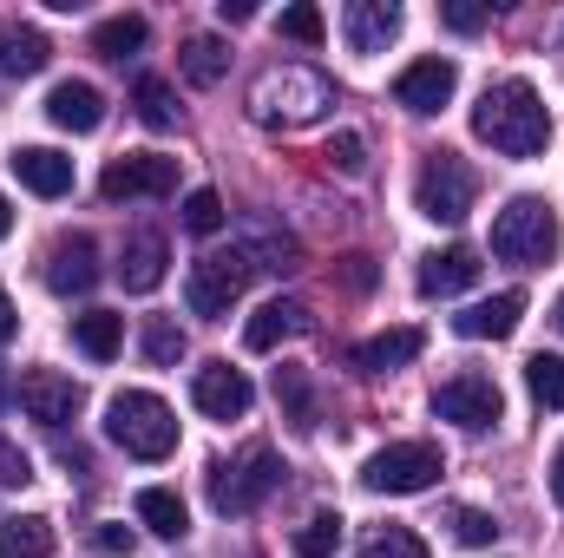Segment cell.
<instances>
[{
	"instance_id": "obj_31",
	"label": "cell",
	"mask_w": 564,
	"mask_h": 558,
	"mask_svg": "<svg viewBox=\"0 0 564 558\" xmlns=\"http://www.w3.org/2000/svg\"><path fill=\"white\" fill-rule=\"evenodd\" d=\"M525 388L539 408H564V355H532L525 362Z\"/></svg>"
},
{
	"instance_id": "obj_43",
	"label": "cell",
	"mask_w": 564,
	"mask_h": 558,
	"mask_svg": "<svg viewBox=\"0 0 564 558\" xmlns=\"http://www.w3.org/2000/svg\"><path fill=\"white\" fill-rule=\"evenodd\" d=\"M250 13H257V7H250V0H217V20H224V26H243V20H250Z\"/></svg>"
},
{
	"instance_id": "obj_21",
	"label": "cell",
	"mask_w": 564,
	"mask_h": 558,
	"mask_svg": "<svg viewBox=\"0 0 564 558\" xmlns=\"http://www.w3.org/2000/svg\"><path fill=\"white\" fill-rule=\"evenodd\" d=\"M237 250H243L250 270H295V257H302L295 237L282 230L276 217H243V244Z\"/></svg>"
},
{
	"instance_id": "obj_46",
	"label": "cell",
	"mask_w": 564,
	"mask_h": 558,
	"mask_svg": "<svg viewBox=\"0 0 564 558\" xmlns=\"http://www.w3.org/2000/svg\"><path fill=\"white\" fill-rule=\"evenodd\" d=\"M552 500H558V506H564V447H558V453H552Z\"/></svg>"
},
{
	"instance_id": "obj_40",
	"label": "cell",
	"mask_w": 564,
	"mask_h": 558,
	"mask_svg": "<svg viewBox=\"0 0 564 558\" xmlns=\"http://www.w3.org/2000/svg\"><path fill=\"white\" fill-rule=\"evenodd\" d=\"M440 20H446L453 33H479V26H486V7H473V0H440Z\"/></svg>"
},
{
	"instance_id": "obj_11",
	"label": "cell",
	"mask_w": 564,
	"mask_h": 558,
	"mask_svg": "<svg viewBox=\"0 0 564 558\" xmlns=\"http://www.w3.org/2000/svg\"><path fill=\"white\" fill-rule=\"evenodd\" d=\"M191 401H197V415H210V420H243L250 415V401H257V388H250L243 368H230V362H204V368L191 375Z\"/></svg>"
},
{
	"instance_id": "obj_7",
	"label": "cell",
	"mask_w": 564,
	"mask_h": 558,
	"mask_svg": "<svg viewBox=\"0 0 564 558\" xmlns=\"http://www.w3.org/2000/svg\"><path fill=\"white\" fill-rule=\"evenodd\" d=\"M440 473H446V460H440L433 440H388V447L361 466V480H368L375 493H426Z\"/></svg>"
},
{
	"instance_id": "obj_35",
	"label": "cell",
	"mask_w": 564,
	"mask_h": 558,
	"mask_svg": "<svg viewBox=\"0 0 564 558\" xmlns=\"http://www.w3.org/2000/svg\"><path fill=\"white\" fill-rule=\"evenodd\" d=\"M276 401L289 408L295 427H315V401H308V375L302 368H276Z\"/></svg>"
},
{
	"instance_id": "obj_34",
	"label": "cell",
	"mask_w": 564,
	"mask_h": 558,
	"mask_svg": "<svg viewBox=\"0 0 564 558\" xmlns=\"http://www.w3.org/2000/svg\"><path fill=\"white\" fill-rule=\"evenodd\" d=\"M335 546H341V513H315L295 533V558H335Z\"/></svg>"
},
{
	"instance_id": "obj_30",
	"label": "cell",
	"mask_w": 564,
	"mask_h": 558,
	"mask_svg": "<svg viewBox=\"0 0 564 558\" xmlns=\"http://www.w3.org/2000/svg\"><path fill=\"white\" fill-rule=\"evenodd\" d=\"M132 106H139V119L151 132H171V126H177V93H171L158 73H144L139 86H132Z\"/></svg>"
},
{
	"instance_id": "obj_47",
	"label": "cell",
	"mask_w": 564,
	"mask_h": 558,
	"mask_svg": "<svg viewBox=\"0 0 564 558\" xmlns=\"http://www.w3.org/2000/svg\"><path fill=\"white\" fill-rule=\"evenodd\" d=\"M7 401H20V388H13V382H7V368H0V408H7Z\"/></svg>"
},
{
	"instance_id": "obj_20",
	"label": "cell",
	"mask_w": 564,
	"mask_h": 558,
	"mask_svg": "<svg viewBox=\"0 0 564 558\" xmlns=\"http://www.w3.org/2000/svg\"><path fill=\"white\" fill-rule=\"evenodd\" d=\"M164 264H171V244H164L158 230H132L126 250H119V282H126L132 296H151V289L164 282Z\"/></svg>"
},
{
	"instance_id": "obj_10",
	"label": "cell",
	"mask_w": 564,
	"mask_h": 558,
	"mask_svg": "<svg viewBox=\"0 0 564 558\" xmlns=\"http://www.w3.org/2000/svg\"><path fill=\"white\" fill-rule=\"evenodd\" d=\"M433 415L453 420V427H466V433H486V427H499V415H506V395H499L486 375H453V382L433 395Z\"/></svg>"
},
{
	"instance_id": "obj_5",
	"label": "cell",
	"mask_w": 564,
	"mask_h": 558,
	"mask_svg": "<svg viewBox=\"0 0 564 558\" xmlns=\"http://www.w3.org/2000/svg\"><path fill=\"white\" fill-rule=\"evenodd\" d=\"M276 486H282V460H276L270 440H250L237 460H217V466H210V506H217L224 519L257 513Z\"/></svg>"
},
{
	"instance_id": "obj_18",
	"label": "cell",
	"mask_w": 564,
	"mask_h": 558,
	"mask_svg": "<svg viewBox=\"0 0 564 558\" xmlns=\"http://www.w3.org/2000/svg\"><path fill=\"white\" fill-rule=\"evenodd\" d=\"M7 164H13V178H20L33 197H66V191H73V158H59L53 144H20Z\"/></svg>"
},
{
	"instance_id": "obj_28",
	"label": "cell",
	"mask_w": 564,
	"mask_h": 558,
	"mask_svg": "<svg viewBox=\"0 0 564 558\" xmlns=\"http://www.w3.org/2000/svg\"><path fill=\"white\" fill-rule=\"evenodd\" d=\"M0 558H53V519H40V513L7 519L0 526Z\"/></svg>"
},
{
	"instance_id": "obj_3",
	"label": "cell",
	"mask_w": 564,
	"mask_h": 558,
	"mask_svg": "<svg viewBox=\"0 0 564 558\" xmlns=\"http://www.w3.org/2000/svg\"><path fill=\"white\" fill-rule=\"evenodd\" d=\"M106 440L126 447L132 460H171L177 453V415L151 388H126L106 401Z\"/></svg>"
},
{
	"instance_id": "obj_26",
	"label": "cell",
	"mask_w": 564,
	"mask_h": 558,
	"mask_svg": "<svg viewBox=\"0 0 564 558\" xmlns=\"http://www.w3.org/2000/svg\"><path fill=\"white\" fill-rule=\"evenodd\" d=\"M177 66H184V79H191V86H217V79L230 73V46H224L217 33H191V40H184V53H177Z\"/></svg>"
},
{
	"instance_id": "obj_24",
	"label": "cell",
	"mask_w": 564,
	"mask_h": 558,
	"mask_svg": "<svg viewBox=\"0 0 564 558\" xmlns=\"http://www.w3.org/2000/svg\"><path fill=\"white\" fill-rule=\"evenodd\" d=\"M46 60H53V40L40 33V26H0V73L7 79H33V73H46Z\"/></svg>"
},
{
	"instance_id": "obj_25",
	"label": "cell",
	"mask_w": 564,
	"mask_h": 558,
	"mask_svg": "<svg viewBox=\"0 0 564 558\" xmlns=\"http://www.w3.org/2000/svg\"><path fill=\"white\" fill-rule=\"evenodd\" d=\"M73 342H79V355H93V362H119V348H126V315L86 309V315H73Z\"/></svg>"
},
{
	"instance_id": "obj_22",
	"label": "cell",
	"mask_w": 564,
	"mask_h": 558,
	"mask_svg": "<svg viewBox=\"0 0 564 558\" xmlns=\"http://www.w3.org/2000/svg\"><path fill=\"white\" fill-rule=\"evenodd\" d=\"M302 329H308V309L289 302V296H276V302H263V309L243 322V342H250L257 355H270V348H282V342H295Z\"/></svg>"
},
{
	"instance_id": "obj_29",
	"label": "cell",
	"mask_w": 564,
	"mask_h": 558,
	"mask_svg": "<svg viewBox=\"0 0 564 558\" xmlns=\"http://www.w3.org/2000/svg\"><path fill=\"white\" fill-rule=\"evenodd\" d=\"M139 519L158 533V539H184V533H191V519H184V500H177L171 486H144V493H139Z\"/></svg>"
},
{
	"instance_id": "obj_2",
	"label": "cell",
	"mask_w": 564,
	"mask_h": 558,
	"mask_svg": "<svg viewBox=\"0 0 564 558\" xmlns=\"http://www.w3.org/2000/svg\"><path fill=\"white\" fill-rule=\"evenodd\" d=\"M328 106H335V86H328L315 66H270V73L250 86V119L270 126V132L315 126V119H328Z\"/></svg>"
},
{
	"instance_id": "obj_9",
	"label": "cell",
	"mask_w": 564,
	"mask_h": 558,
	"mask_svg": "<svg viewBox=\"0 0 564 558\" xmlns=\"http://www.w3.org/2000/svg\"><path fill=\"white\" fill-rule=\"evenodd\" d=\"M243 282H250V264H243V250H210V257H197L191 264V282H184V302H191V315H230V302L243 296Z\"/></svg>"
},
{
	"instance_id": "obj_1",
	"label": "cell",
	"mask_w": 564,
	"mask_h": 558,
	"mask_svg": "<svg viewBox=\"0 0 564 558\" xmlns=\"http://www.w3.org/2000/svg\"><path fill=\"white\" fill-rule=\"evenodd\" d=\"M473 139L492 144L499 158H539L552 144V112L525 79H499L473 106Z\"/></svg>"
},
{
	"instance_id": "obj_33",
	"label": "cell",
	"mask_w": 564,
	"mask_h": 558,
	"mask_svg": "<svg viewBox=\"0 0 564 558\" xmlns=\"http://www.w3.org/2000/svg\"><path fill=\"white\" fill-rule=\"evenodd\" d=\"M177 355H184V329H177L171 315H151V322H144V362L177 368Z\"/></svg>"
},
{
	"instance_id": "obj_42",
	"label": "cell",
	"mask_w": 564,
	"mask_h": 558,
	"mask_svg": "<svg viewBox=\"0 0 564 558\" xmlns=\"http://www.w3.org/2000/svg\"><path fill=\"white\" fill-rule=\"evenodd\" d=\"M26 480H33V460L13 440H0V486H26Z\"/></svg>"
},
{
	"instance_id": "obj_4",
	"label": "cell",
	"mask_w": 564,
	"mask_h": 558,
	"mask_svg": "<svg viewBox=\"0 0 564 558\" xmlns=\"http://www.w3.org/2000/svg\"><path fill=\"white\" fill-rule=\"evenodd\" d=\"M558 211L545 197H512L499 217H492V257L499 264H519V270H539L558 257Z\"/></svg>"
},
{
	"instance_id": "obj_32",
	"label": "cell",
	"mask_w": 564,
	"mask_h": 558,
	"mask_svg": "<svg viewBox=\"0 0 564 558\" xmlns=\"http://www.w3.org/2000/svg\"><path fill=\"white\" fill-rule=\"evenodd\" d=\"M184 230H191V237H217V230H224V197H217L210 184H197V191L184 197Z\"/></svg>"
},
{
	"instance_id": "obj_15",
	"label": "cell",
	"mask_w": 564,
	"mask_h": 558,
	"mask_svg": "<svg viewBox=\"0 0 564 558\" xmlns=\"http://www.w3.org/2000/svg\"><path fill=\"white\" fill-rule=\"evenodd\" d=\"M401 33V7L394 0H348L341 7V40L348 53H388Z\"/></svg>"
},
{
	"instance_id": "obj_48",
	"label": "cell",
	"mask_w": 564,
	"mask_h": 558,
	"mask_svg": "<svg viewBox=\"0 0 564 558\" xmlns=\"http://www.w3.org/2000/svg\"><path fill=\"white\" fill-rule=\"evenodd\" d=\"M7 230H13V211H7V197H0V237H7Z\"/></svg>"
},
{
	"instance_id": "obj_38",
	"label": "cell",
	"mask_w": 564,
	"mask_h": 558,
	"mask_svg": "<svg viewBox=\"0 0 564 558\" xmlns=\"http://www.w3.org/2000/svg\"><path fill=\"white\" fill-rule=\"evenodd\" d=\"M322 158H328L341 178H361V171H368V139H361V132H335Z\"/></svg>"
},
{
	"instance_id": "obj_8",
	"label": "cell",
	"mask_w": 564,
	"mask_h": 558,
	"mask_svg": "<svg viewBox=\"0 0 564 558\" xmlns=\"http://www.w3.org/2000/svg\"><path fill=\"white\" fill-rule=\"evenodd\" d=\"M177 191V158L164 151H126L99 171V197L106 204H132V197H171Z\"/></svg>"
},
{
	"instance_id": "obj_41",
	"label": "cell",
	"mask_w": 564,
	"mask_h": 558,
	"mask_svg": "<svg viewBox=\"0 0 564 558\" xmlns=\"http://www.w3.org/2000/svg\"><path fill=\"white\" fill-rule=\"evenodd\" d=\"M132 546H139V539H132V526H93V552H99V558H126Z\"/></svg>"
},
{
	"instance_id": "obj_27",
	"label": "cell",
	"mask_w": 564,
	"mask_h": 558,
	"mask_svg": "<svg viewBox=\"0 0 564 558\" xmlns=\"http://www.w3.org/2000/svg\"><path fill=\"white\" fill-rule=\"evenodd\" d=\"M144 33H151V26H144V13H112V20H99V26H93V53L126 66V60L144 46Z\"/></svg>"
},
{
	"instance_id": "obj_23",
	"label": "cell",
	"mask_w": 564,
	"mask_h": 558,
	"mask_svg": "<svg viewBox=\"0 0 564 558\" xmlns=\"http://www.w3.org/2000/svg\"><path fill=\"white\" fill-rule=\"evenodd\" d=\"M421 348H426V335L414 329V322H408V329H381L375 342L355 348V368H361V375H394V368H408Z\"/></svg>"
},
{
	"instance_id": "obj_49",
	"label": "cell",
	"mask_w": 564,
	"mask_h": 558,
	"mask_svg": "<svg viewBox=\"0 0 564 558\" xmlns=\"http://www.w3.org/2000/svg\"><path fill=\"white\" fill-rule=\"evenodd\" d=\"M552 322H558V329H564V296H558V309H552Z\"/></svg>"
},
{
	"instance_id": "obj_13",
	"label": "cell",
	"mask_w": 564,
	"mask_h": 558,
	"mask_svg": "<svg viewBox=\"0 0 564 558\" xmlns=\"http://www.w3.org/2000/svg\"><path fill=\"white\" fill-rule=\"evenodd\" d=\"M453 93H459V66L440 60V53H433V60H414V66L394 79V106H408L414 119H433Z\"/></svg>"
},
{
	"instance_id": "obj_12",
	"label": "cell",
	"mask_w": 564,
	"mask_h": 558,
	"mask_svg": "<svg viewBox=\"0 0 564 558\" xmlns=\"http://www.w3.org/2000/svg\"><path fill=\"white\" fill-rule=\"evenodd\" d=\"M79 382L73 375H59V368H33V375H20V408H26V420H40V427H66V420L79 415Z\"/></svg>"
},
{
	"instance_id": "obj_39",
	"label": "cell",
	"mask_w": 564,
	"mask_h": 558,
	"mask_svg": "<svg viewBox=\"0 0 564 558\" xmlns=\"http://www.w3.org/2000/svg\"><path fill=\"white\" fill-rule=\"evenodd\" d=\"M322 33H328V20H322L315 7H282V40H295V46H322Z\"/></svg>"
},
{
	"instance_id": "obj_37",
	"label": "cell",
	"mask_w": 564,
	"mask_h": 558,
	"mask_svg": "<svg viewBox=\"0 0 564 558\" xmlns=\"http://www.w3.org/2000/svg\"><path fill=\"white\" fill-rule=\"evenodd\" d=\"M453 539L479 552V546H492V539H499V519H492V513H479V506H459V513H453Z\"/></svg>"
},
{
	"instance_id": "obj_6",
	"label": "cell",
	"mask_w": 564,
	"mask_h": 558,
	"mask_svg": "<svg viewBox=\"0 0 564 558\" xmlns=\"http://www.w3.org/2000/svg\"><path fill=\"white\" fill-rule=\"evenodd\" d=\"M473 197H479V171H473L459 151H426L421 178H414L421 217H433V224H466Z\"/></svg>"
},
{
	"instance_id": "obj_45",
	"label": "cell",
	"mask_w": 564,
	"mask_h": 558,
	"mask_svg": "<svg viewBox=\"0 0 564 558\" xmlns=\"http://www.w3.org/2000/svg\"><path fill=\"white\" fill-rule=\"evenodd\" d=\"M375 282V264L368 257H348V289H368Z\"/></svg>"
},
{
	"instance_id": "obj_36",
	"label": "cell",
	"mask_w": 564,
	"mask_h": 558,
	"mask_svg": "<svg viewBox=\"0 0 564 558\" xmlns=\"http://www.w3.org/2000/svg\"><path fill=\"white\" fill-rule=\"evenodd\" d=\"M361 558H426V546H421V533L388 526V533H375V539L361 546Z\"/></svg>"
},
{
	"instance_id": "obj_16",
	"label": "cell",
	"mask_w": 564,
	"mask_h": 558,
	"mask_svg": "<svg viewBox=\"0 0 564 558\" xmlns=\"http://www.w3.org/2000/svg\"><path fill=\"white\" fill-rule=\"evenodd\" d=\"M519 315H525V289H499V296L459 309L453 315V335H466V342H506L519 329Z\"/></svg>"
},
{
	"instance_id": "obj_14",
	"label": "cell",
	"mask_w": 564,
	"mask_h": 558,
	"mask_svg": "<svg viewBox=\"0 0 564 558\" xmlns=\"http://www.w3.org/2000/svg\"><path fill=\"white\" fill-rule=\"evenodd\" d=\"M93 282H99V244L86 230H73L46 250V289L53 296H86Z\"/></svg>"
},
{
	"instance_id": "obj_44",
	"label": "cell",
	"mask_w": 564,
	"mask_h": 558,
	"mask_svg": "<svg viewBox=\"0 0 564 558\" xmlns=\"http://www.w3.org/2000/svg\"><path fill=\"white\" fill-rule=\"evenodd\" d=\"M20 335V315H13V296L0 289V342H13Z\"/></svg>"
},
{
	"instance_id": "obj_17",
	"label": "cell",
	"mask_w": 564,
	"mask_h": 558,
	"mask_svg": "<svg viewBox=\"0 0 564 558\" xmlns=\"http://www.w3.org/2000/svg\"><path fill=\"white\" fill-rule=\"evenodd\" d=\"M46 119H53L59 132H99V126H106V99H99V86H86V79H59V86L46 93Z\"/></svg>"
},
{
	"instance_id": "obj_19",
	"label": "cell",
	"mask_w": 564,
	"mask_h": 558,
	"mask_svg": "<svg viewBox=\"0 0 564 558\" xmlns=\"http://www.w3.org/2000/svg\"><path fill=\"white\" fill-rule=\"evenodd\" d=\"M473 282H479V250L453 244V250H433V257H421V277H414V289L433 302V296H459V289H473Z\"/></svg>"
}]
</instances>
